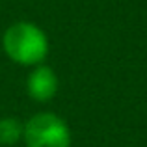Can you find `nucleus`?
<instances>
[{
	"mask_svg": "<svg viewBox=\"0 0 147 147\" xmlns=\"http://www.w3.org/2000/svg\"><path fill=\"white\" fill-rule=\"evenodd\" d=\"M2 49L17 65L36 67L49 56V37L37 24L19 21L6 28L2 36Z\"/></svg>",
	"mask_w": 147,
	"mask_h": 147,
	"instance_id": "f257e3e1",
	"label": "nucleus"
},
{
	"mask_svg": "<svg viewBox=\"0 0 147 147\" xmlns=\"http://www.w3.org/2000/svg\"><path fill=\"white\" fill-rule=\"evenodd\" d=\"M22 140L26 147H71V129L60 115L39 112L24 123Z\"/></svg>",
	"mask_w": 147,
	"mask_h": 147,
	"instance_id": "f03ea898",
	"label": "nucleus"
},
{
	"mask_svg": "<svg viewBox=\"0 0 147 147\" xmlns=\"http://www.w3.org/2000/svg\"><path fill=\"white\" fill-rule=\"evenodd\" d=\"M26 91L36 102H49L58 91V76L52 67L39 63L26 78Z\"/></svg>",
	"mask_w": 147,
	"mask_h": 147,
	"instance_id": "7ed1b4c3",
	"label": "nucleus"
},
{
	"mask_svg": "<svg viewBox=\"0 0 147 147\" xmlns=\"http://www.w3.org/2000/svg\"><path fill=\"white\" fill-rule=\"evenodd\" d=\"M24 123L17 117H0V145H15L22 140Z\"/></svg>",
	"mask_w": 147,
	"mask_h": 147,
	"instance_id": "20e7f679",
	"label": "nucleus"
}]
</instances>
